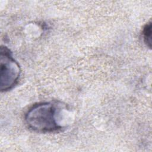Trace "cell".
<instances>
[{
    "label": "cell",
    "instance_id": "1",
    "mask_svg": "<svg viewBox=\"0 0 152 152\" xmlns=\"http://www.w3.org/2000/svg\"><path fill=\"white\" fill-rule=\"evenodd\" d=\"M59 107L52 102L34 104L27 112L25 121L28 127L39 132H52L61 129L58 122Z\"/></svg>",
    "mask_w": 152,
    "mask_h": 152
},
{
    "label": "cell",
    "instance_id": "2",
    "mask_svg": "<svg viewBox=\"0 0 152 152\" xmlns=\"http://www.w3.org/2000/svg\"><path fill=\"white\" fill-rule=\"evenodd\" d=\"M21 69L17 62L6 47L1 48V90L2 91L12 88L18 82Z\"/></svg>",
    "mask_w": 152,
    "mask_h": 152
},
{
    "label": "cell",
    "instance_id": "3",
    "mask_svg": "<svg viewBox=\"0 0 152 152\" xmlns=\"http://www.w3.org/2000/svg\"><path fill=\"white\" fill-rule=\"evenodd\" d=\"M143 39L145 43L148 47L151 48V22L147 23L144 27L142 31Z\"/></svg>",
    "mask_w": 152,
    "mask_h": 152
}]
</instances>
